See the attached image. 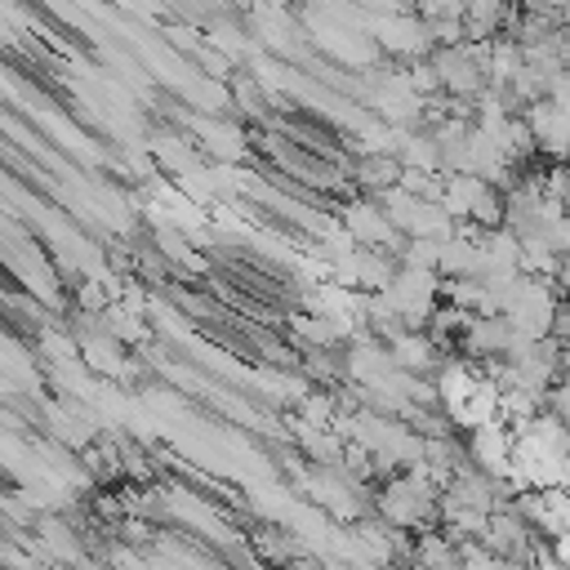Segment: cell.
<instances>
[{
	"label": "cell",
	"mask_w": 570,
	"mask_h": 570,
	"mask_svg": "<svg viewBox=\"0 0 570 570\" xmlns=\"http://www.w3.org/2000/svg\"><path fill=\"white\" fill-rule=\"evenodd\" d=\"M344 227H348V237H353L357 246H366V250H388V246L401 237V233H397V223L388 218V209H384V205H375V201H357V205H348Z\"/></svg>",
	"instance_id": "cell-1"
},
{
	"label": "cell",
	"mask_w": 570,
	"mask_h": 570,
	"mask_svg": "<svg viewBox=\"0 0 570 570\" xmlns=\"http://www.w3.org/2000/svg\"><path fill=\"white\" fill-rule=\"evenodd\" d=\"M521 10V0H473L469 6V41H495V36H508L513 19Z\"/></svg>",
	"instance_id": "cell-2"
},
{
	"label": "cell",
	"mask_w": 570,
	"mask_h": 570,
	"mask_svg": "<svg viewBox=\"0 0 570 570\" xmlns=\"http://www.w3.org/2000/svg\"><path fill=\"white\" fill-rule=\"evenodd\" d=\"M401 179H406L401 152H366V157L357 161V183H362L370 196H384V192L401 187Z\"/></svg>",
	"instance_id": "cell-3"
},
{
	"label": "cell",
	"mask_w": 570,
	"mask_h": 570,
	"mask_svg": "<svg viewBox=\"0 0 570 570\" xmlns=\"http://www.w3.org/2000/svg\"><path fill=\"white\" fill-rule=\"evenodd\" d=\"M233 98H237V107L246 111L250 121H264L268 103H264V89H259V80H255V76H233Z\"/></svg>",
	"instance_id": "cell-4"
}]
</instances>
